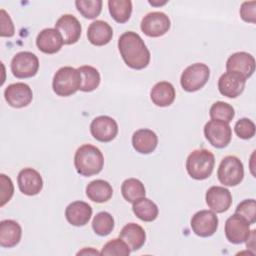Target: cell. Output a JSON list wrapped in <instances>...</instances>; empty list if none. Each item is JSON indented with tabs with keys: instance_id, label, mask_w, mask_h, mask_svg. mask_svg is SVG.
<instances>
[{
	"instance_id": "obj_1",
	"label": "cell",
	"mask_w": 256,
	"mask_h": 256,
	"mask_svg": "<svg viewBox=\"0 0 256 256\" xmlns=\"http://www.w3.org/2000/svg\"><path fill=\"white\" fill-rule=\"evenodd\" d=\"M118 49L125 64L135 70H141L150 62V51L141 36L133 31H126L118 39Z\"/></svg>"
},
{
	"instance_id": "obj_2",
	"label": "cell",
	"mask_w": 256,
	"mask_h": 256,
	"mask_svg": "<svg viewBox=\"0 0 256 256\" xmlns=\"http://www.w3.org/2000/svg\"><path fill=\"white\" fill-rule=\"evenodd\" d=\"M74 166L78 174L90 177L102 171L104 167V156L96 146L83 144L75 152Z\"/></svg>"
},
{
	"instance_id": "obj_3",
	"label": "cell",
	"mask_w": 256,
	"mask_h": 256,
	"mask_svg": "<svg viewBox=\"0 0 256 256\" xmlns=\"http://www.w3.org/2000/svg\"><path fill=\"white\" fill-rule=\"evenodd\" d=\"M214 165V154L207 149L193 150L186 159L187 173L195 180L207 179L212 174Z\"/></svg>"
},
{
	"instance_id": "obj_4",
	"label": "cell",
	"mask_w": 256,
	"mask_h": 256,
	"mask_svg": "<svg viewBox=\"0 0 256 256\" xmlns=\"http://www.w3.org/2000/svg\"><path fill=\"white\" fill-rule=\"evenodd\" d=\"M81 75L78 69L71 66L59 68L54 74L52 88L56 95L68 97L80 89Z\"/></svg>"
},
{
	"instance_id": "obj_5",
	"label": "cell",
	"mask_w": 256,
	"mask_h": 256,
	"mask_svg": "<svg viewBox=\"0 0 256 256\" xmlns=\"http://www.w3.org/2000/svg\"><path fill=\"white\" fill-rule=\"evenodd\" d=\"M217 177L220 183L225 186H236L240 184L244 177L243 163L236 156H225L219 164Z\"/></svg>"
},
{
	"instance_id": "obj_6",
	"label": "cell",
	"mask_w": 256,
	"mask_h": 256,
	"mask_svg": "<svg viewBox=\"0 0 256 256\" xmlns=\"http://www.w3.org/2000/svg\"><path fill=\"white\" fill-rule=\"evenodd\" d=\"M210 69L204 63H194L189 65L181 74L180 84L187 92L200 90L209 80Z\"/></svg>"
},
{
	"instance_id": "obj_7",
	"label": "cell",
	"mask_w": 256,
	"mask_h": 256,
	"mask_svg": "<svg viewBox=\"0 0 256 256\" xmlns=\"http://www.w3.org/2000/svg\"><path fill=\"white\" fill-rule=\"evenodd\" d=\"M10 67L12 74L16 78H30L38 72L39 59L32 52L21 51L13 56Z\"/></svg>"
},
{
	"instance_id": "obj_8",
	"label": "cell",
	"mask_w": 256,
	"mask_h": 256,
	"mask_svg": "<svg viewBox=\"0 0 256 256\" xmlns=\"http://www.w3.org/2000/svg\"><path fill=\"white\" fill-rule=\"evenodd\" d=\"M204 136L213 147L221 149L230 143L232 129L229 123L211 119L204 126Z\"/></svg>"
},
{
	"instance_id": "obj_9",
	"label": "cell",
	"mask_w": 256,
	"mask_h": 256,
	"mask_svg": "<svg viewBox=\"0 0 256 256\" xmlns=\"http://www.w3.org/2000/svg\"><path fill=\"white\" fill-rule=\"evenodd\" d=\"M171 26L169 17L161 11H154L146 14L140 24L142 32L148 37H160L166 34Z\"/></svg>"
},
{
	"instance_id": "obj_10",
	"label": "cell",
	"mask_w": 256,
	"mask_h": 256,
	"mask_svg": "<svg viewBox=\"0 0 256 256\" xmlns=\"http://www.w3.org/2000/svg\"><path fill=\"white\" fill-rule=\"evenodd\" d=\"M218 217L212 210H200L196 212L190 221L192 231L199 237H210L218 228Z\"/></svg>"
},
{
	"instance_id": "obj_11",
	"label": "cell",
	"mask_w": 256,
	"mask_h": 256,
	"mask_svg": "<svg viewBox=\"0 0 256 256\" xmlns=\"http://www.w3.org/2000/svg\"><path fill=\"white\" fill-rule=\"evenodd\" d=\"M91 135L99 142H110L118 134V124L110 116L101 115L95 117L90 124Z\"/></svg>"
},
{
	"instance_id": "obj_12",
	"label": "cell",
	"mask_w": 256,
	"mask_h": 256,
	"mask_svg": "<svg viewBox=\"0 0 256 256\" xmlns=\"http://www.w3.org/2000/svg\"><path fill=\"white\" fill-rule=\"evenodd\" d=\"M4 98L11 107L23 108L32 102L33 92L28 84L16 82L5 88Z\"/></svg>"
},
{
	"instance_id": "obj_13",
	"label": "cell",
	"mask_w": 256,
	"mask_h": 256,
	"mask_svg": "<svg viewBox=\"0 0 256 256\" xmlns=\"http://www.w3.org/2000/svg\"><path fill=\"white\" fill-rule=\"evenodd\" d=\"M250 224L234 213L225 222V236L232 244L244 243L250 234Z\"/></svg>"
},
{
	"instance_id": "obj_14",
	"label": "cell",
	"mask_w": 256,
	"mask_h": 256,
	"mask_svg": "<svg viewBox=\"0 0 256 256\" xmlns=\"http://www.w3.org/2000/svg\"><path fill=\"white\" fill-rule=\"evenodd\" d=\"M226 70L236 73L244 79H248L255 71V59L247 52L233 53L226 61Z\"/></svg>"
},
{
	"instance_id": "obj_15",
	"label": "cell",
	"mask_w": 256,
	"mask_h": 256,
	"mask_svg": "<svg viewBox=\"0 0 256 256\" xmlns=\"http://www.w3.org/2000/svg\"><path fill=\"white\" fill-rule=\"evenodd\" d=\"M55 29L59 31L66 45L76 43L81 36L82 27L79 20L71 14H63L55 23Z\"/></svg>"
},
{
	"instance_id": "obj_16",
	"label": "cell",
	"mask_w": 256,
	"mask_h": 256,
	"mask_svg": "<svg viewBox=\"0 0 256 256\" xmlns=\"http://www.w3.org/2000/svg\"><path fill=\"white\" fill-rule=\"evenodd\" d=\"M17 183L19 190L27 196L37 195L43 188V179L40 173L30 167L24 168L18 173Z\"/></svg>"
},
{
	"instance_id": "obj_17",
	"label": "cell",
	"mask_w": 256,
	"mask_h": 256,
	"mask_svg": "<svg viewBox=\"0 0 256 256\" xmlns=\"http://www.w3.org/2000/svg\"><path fill=\"white\" fill-rule=\"evenodd\" d=\"M205 200L208 207L216 212L223 213L227 211L232 204L231 192L222 186H212L205 194Z\"/></svg>"
},
{
	"instance_id": "obj_18",
	"label": "cell",
	"mask_w": 256,
	"mask_h": 256,
	"mask_svg": "<svg viewBox=\"0 0 256 256\" xmlns=\"http://www.w3.org/2000/svg\"><path fill=\"white\" fill-rule=\"evenodd\" d=\"M245 84L246 79H244L242 76L227 71L222 74L218 80V90L223 96L228 98H236L244 91Z\"/></svg>"
},
{
	"instance_id": "obj_19",
	"label": "cell",
	"mask_w": 256,
	"mask_h": 256,
	"mask_svg": "<svg viewBox=\"0 0 256 256\" xmlns=\"http://www.w3.org/2000/svg\"><path fill=\"white\" fill-rule=\"evenodd\" d=\"M64 42L61 34L55 28H45L36 37L38 49L45 54H55L62 48Z\"/></svg>"
},
{
	"instance_id": "obj_20",
	"label": "cell",
	"mask_w": 256,
	"mask_h": 256,
	"mask_svg": "<svg viewBox=\"0 0 256 256\" xmlns=\"http://www.w3.org/2000/svg\"><path fill=\"white\" fill-rule=\"evenodd\" d=\"M92 207L84 201H74L65 209V217L73 226L86 225L92 216Z\"/></svg>"
},
{
	"instance_id": "obj_21",
	"label": "cell",
	"mask_w": 256,
	"mask_h": 256,
	"mask_svg": "<svg viewBox=\"0 0 256 256\" xmlns=\"http://www.w3.org/2000/svg\"><path fill=\"white\" fill-rule=\"evenodd\" d=\"M158 144L156 133L150 129L142 128L135 131L132 135V146L140 154L152 153Z\"/></svg>"
},
{
	"instance_id": "obj_22",
	"label": "cell",
	"mask_w": 256,
	"mask_h": 256,
	"mask_svg": "<svg viewBox=\"0 0 256 256\" xmlns=\"http://www.w3.org/2000/svg\"><path fill=\"white\" fill-rule=\"evenodd\" d=\"M113 37V29L109 23L103 20L93 21L87 29V38L95 46L108 44Z\"/></svg>"
},
{
	"instance_id": "obj_23",
	"label": "cell",
	"mask_w": 256,
	"mask_h": 256,
	"mask_svg": "<svg viewBox=\"0 0 256 256\" xmlns=\"http://www.w3.org/2000/svg\"><path fill=\"white\" fill-rule=\"evenodd\" d=\"M22 236V229L18 222L6 219L0 222V245L4 248L16 246Z\"/></svg>"
},
{
	"instance_id": "obj_24",
	"label": "cell",
	"mask_w": 256,
	"mask_h": 256,
	"mask_svg": "<svg viewBox=\"0 0 256 256\" xmlns=\"http://www.w3.org/2000/svg\"><path fill=\"white\" fill-rule=\"evenodd\" d=\"M119 237L127 243L131 251L140 249L146 241V233L143 227L133 222L126 224L121 229Z\"/></svg>"
},
{
	"instance_id": "obj_25",
	"label": "cell",
	"mask_w": 256,
	"mask_h": 256,
	"mask_svg": "<svg viewBox=\"0 0 256 256\" xmlns=\"http://www.w3.org/2000/svg\"><path fill=\"white\" fill-rule=\"evenodd\" d=\"M175 96L176 92L174 86L167 81L156 83L150 91V98L158 107H167L171 105L175 100Z\"/></svg>"
},
{
	"instance_id": "obj_26",
	"label": "cell",
	"mask_w": 256,
	"mask_h": 256,
	"mask_svg": "<svg viewBox=\"0 0 256 256\" xmlns=\"http://www.w3.org/2000/svg\"><path fill=\"white\" fill-rule=\"evenodd\" d=\"M86 195L93 202L104 203L111 199L113 188L109 182L102 179H96L86 186Z\"/></svg>"
},
{
	"instance_id": "obj_27",
	"label": "cell",
	"mask_w": 256,
	"mask_h": 256,
	"mask_svg": "<svg viewBox=\"0 0 256 256\" xmlns=\"http://www.w3.org/2000/svg\"><path fill=\"white\" fill-rule=\"evenodd\" d=\"M132 210L136 217L144 222L154 221L159 214L158 206L152 200L146 198L145 196L133 202Z\"/></svg>"
},
{
	"instance_id": "obj_28",
	"label": "cell",
	"mask_w": 256,
	"mask_h": 256,
	"mask_svg": "<svg viewBox=\"0 0 256 256\" xmlns=\"http://www.w3.org/2000/svg\"><path fill=\"white\" fill-rule=\"evenodd\" d=\"M78 71L81 75V85L80 91L83 92H91L98 88L101 77L99 71L90 65H83L78 68Z\"/></svg>"
},
{
	"instance_id": "obj_29",
	"label": "cell",
	"mask_w": 256,
	"mask_h": 256,
	"mask_svg": "<svg viewBox=\"0 0 256 256\" xmlns=\"http://www.w3.org/2000/svg\"><path fill=\"white\" fill-rule=\"evenodd\" d=\"M108 9L112 18L122 24L127 22L132 14V2L130 0H109Z\"/></svg>"
},
{
	"instance_id": "obj_30",
	"label": "cell",
	"mask_w": 256,
	"mask_h": 256,
	"mask_svg": "<svg viewBox=\"0 0 256 256\" xmlns=\"http://www.w3.org/2000/svg\"><path fill=\"white\" fill-rule=\"evenodd\" d=\"M121 193L127 202L133 203L137 199L144 197L146 190L144 184L139 179L128 178L121 185Z\"/></svg>"
},
{
	"instance_id": "obj_31",
	"label": "cell",
	"mask_w": 256,
	"mask_h": 256,
	"mask_svg": "<svg viewBox=\"0 0 256 256\" xmlns=\"http://www.w3.org/2000/svg\"><path fill=\"white\" fill-rule=\"evenodd\" d=\"M92 229L99 236H107L114 229V218L106 211L97 213L92 221Z\"/></svg>"
},
{
	"instance_id": "obj_32",
	"label": "cell",
	"mask_w": 256,
	"mask_h": 256,
	"mask_svg": "<svg viewBox=\"0 0 256 256\" xmlns=\"http://www.w3.org/2000/svg\"><path fill=\"white\" fill-rule=\"evenodd\" d=\"M210 118L213 120H220L226 123L232 121L235 116V110L229 103L217 101L212 104L209 110Z\"/></svg>"
},
{
	"instance_id": "obj_33",
	"label": "cell",
	"mask_w": 256,
	"mask_h": 256,
	"mask_svg": "<svg viewBox=\"0 0 256 256\" xmlns=\"http://www.w3.org/2000/svg\"><path fill=\"white\" fill-rule=\"evenodd\" d=\"M103 2L101 0H76L75 6L79 13L87 18L94 19L100 15Z\"/></svg>"
},
{
	"instance_id": "obj_34",
	"label": "cell",
	"mask_w": 256,
	"mask_h": 256,
	"mask_svg": "<svg viewBox=\"0 0 256 256\" xmlns=\"http://www.w3.org/2000/svg\"><path fill=\"white\" fill-rule=\"evenodd\" d=\"M131 252L127 243L119 238H114L104 244L100 255H116V256H128Z\"/></svg>"
},
{
	"instance_id": "obj_35",
	"label": "cell",
	"mask_w": 256,
	"mask_h": 256,
	"mask_svg": "<svg viewBox=\"0 0 256 256\" xmlns=\"http://www.w3.org/2000/svg\"><path fill=\"white\" fill-rule=\"evenodd\" d=\"M235 213L243 217L250 225L256 222V202L254 199H245L240 202L236 209Z\"/></svg>"
},
{
	"instance_id": "obj_36",
	"label": "cell",
	"mask_w": 256,
	"mask_h": 256,
	"mask_svg": "<svg viewBox=\"0 0 256 256\" xmlns=\"http://www.w3.org/2000/svg\"><path fill=\"white\" fill-rule=\"evenodd\" d=\"M234 131L239 138L247 140L251 139L255 135L256 127L252 120L248 118H241L235 123Z\"/></svg>"
},
{
	"instance_id": "obj_37",
	"label": "cell",
	"mask_w": 256,
	"mask_h": 256,
	"mask_svg": "<svg viewBox=\"0 0 256 256\" xmlns=\"http://www.w3.org/2000/svg\"><path fill=\"white\" fill-rule=\"evenodd\" d=\"M0 185H1V194H0V206H4L14 194V186L10 177L5 174H0Z\"/></svg>"
},
{
	"instance_id": "obj_38",
	"label": "cell",
	"mask_w": 256,
	"mask_h": 256,
	"mask_svg": "<svg viewBox=\"0 0 256 256\" xmlns=\"http://www.w3.org/2000/svg\"><path fill=\"white\" fill-rule=\"evenodd\" d=\"M240 17L248 23H256V1H245L241 4Z\"/></svg>"
},
{
	"instance_id": "obj_39",
	"label": "cell",
	"mask_w": 256,
	"mask_h": 256,
	"mask_svg": "<svg viewBox=\"0 0 256 256\" xmlns=\"http://www.w3.org/2000/svg\"><path fill=\"white\" fill-rule=\"evenodd\" d=\"M0 21H1V37H12L15 33V28L11 20L10 15L4 10H0Z\"/></svg>"
},
{
	"instance_id": "obj_40",
	"label": "cell",
	"mask_w": 256,
	"mask_h": 256,
	"mask_svg": "<svg viewBox=\"0 0 256 256\" xmlns=\"http://www.w3.org/2000/svg\"><path fill=\"white\" fill-rule=\"evenodd\" d=\"M255 232H256L255 230H251V231H250V234H249V236H248V238H247V240L245 241L247 248L253 249V250H254V248H255Z\"/></svg>"
},
{
	"instance_id": "obj_41",
	"label": "cell",
	"mask_w": 256,
	"mask_h": 256,
	"mask_svg": "<svg viewBox=\"0 0 256 256\" xmlns=\"http://www.w3.org/2000/svg\"><path fill=\"white\" fill-rule=\"evenodd\" d=\"M98 255L100 254V252H98L97 250H95L92 247H85L82 250H80L79 252H77V255Z\"/></svg>"
},
{
	"instance_id": "obj_42",
	"label": "cell",
	"mask_w": 256,
	"mask_h": 256,
	"mask_svg": "<svg viewBox=\"0 0 256 256\" xmlns=\"http://www.w3.org/2000/svg\"><path fill=\"white\" fill-rule=\"evenodd\" d=\"M167 1H163V2H159V1H149V4H151L152 6H161L166 4Z\"/></svg>"
}]
</instances>
